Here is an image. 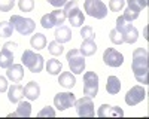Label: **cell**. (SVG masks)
Here are the masks:
<instances>
[{
  "label": "cell",
  "instance_id": "1",
  "mask_svg": "<svg viewBox=\"0 0 149 119\" xmlns=\"http://www.w3.org/2000/svg\"><path fill=\"white\" fill-rule=\"evenodd\" d=\"M131 68L134 77L139 83H148V75H149V54L145 48H137L133 52V61Z\"/></svg>",
  "mask_w": 149,
  "mask_h": 119
},
{
  "label": "cell",
  "instance_id": "2",
  "mask_svg": "<svg viewBox=\"0 0 149 119\" xmlns=\"http://www.w3.org/2000/svg\"><path fill=\"white\" fill-rule=\"evenodd\" d=\"M116 30L122 34V39L125 43H134L139 37V31L134 26H131V22L127 21L124 17H118L116 19Z\"/></svg>",
  "mask_w": 149,
  "mask_h": 119
},
{
  "label": "cell",
  "instance_id": "3",
  "mask_svg": "<svg viewBox=\"0 0 149 119\" xmlns=\"http://www.w3.org/2000/svg\"><path fill=\"white\" fill-rule=\"evenodd\" d=\"M21 61L31 73H39L43 68V57L40 54H36L31 49H26L21 55Z\"/></svg>",
  "mask_w": 149,
  "mask_h": 119
},
{
  "label": "cell",
  "instance_id": "4",
  "mask_svg": "<svg viewBox=\"0 0 149 119\" xmlns=\"http://www.w3.org/2000/svg\"><path fill=\"white\" fill-rule=\"evenodd\" d=\"M64 14L66 18L70 21L72 27H81L84 26V21H85V15L84 12L78 8V2L76 0H70L64 5Z\"/></svg>",
  "mask_w": 149,
  "mask_h": 119
},
{
  "label": "cell",
  "instance_id": "5",
  "mask_svg": "<svg viewBox=\"0 0 149 119\" xmlns=\"http://www.w3.org/2000/svg\"><path fill=\"white\" fill-rule=\"evenodd\" d=\"M67 64L70 67V71H73L74 75H81L85 70V57L81 54L79 49H70L66 54Z\"/></svg>",
  "mask_w": 149,
  "mask_h": 119
},
{
  "label": "cell",
  "instance_id": "6",
  "mask_svg": "<svg viewBox=\"0 0 149 119\" xmlns=\"http://www.w3.org/2000/svg\"><path fill=\"white\" fill-rule=\"evenodd\" d=\"M84 9L90 17L95 19H103L107 17V6L102 0H85Z\"/></svg>",
  "mask_w": 149,
  "mask_h": 119
},
{
  "label": "cell",
  "instance_id": "7",
  "mask_svg": "<svg viewBox=\"0 0 149 119\" xmlns=\"http://www.w3.org/2000/svg\"><path fill=\"white\" fill-rule=\"evenodd\" d=\"M9 22L14 26V30H17L22 36L31 34L36 28V24L31 18H24V17H19V15H12Z\"/></svg>",
  "mask_w": 149,
  "mask_h": 119
},
{
  "label": "cell",
  "instance_id": "8",
  "mask_svg": "<svg viewBox=\"0 0 149 119\" xmlns=\"http://www.w3.org/2000/svg\"><path fill=\"white\" fill-rule=\"evenodd\" d=\"M76 107V112L81 118H93L95 115V110H94V103H93V98L85 95V97L79 98L74 101L73 104Z\"/></svg>",
  "mask_w": 149,
  "mask_h": 119
},
{
  "label": "cell",
  "instance_id": "9",
  "mask_svg": "<svg viewBox=\"0 0 149 119\" xmlns=\"http://www.w3.org/2000/svg\"><path fill=\"white\" fill-rule=\"evenodd\" d=\"M98 92V76L95 71H86L84 73V94L88 97H95Z\"/></svg>",
  "mask_w": 149,
  "mask_h": 119
},
{
  "label": "cell",
  "instance_id": "10",
  "mask_svg": "<svg viewBox=\"0 0 149 119\" xmlns=\"http://www.w3.org/2000/svg\"><path fill=\"white\" fill-rule=\"evenodd\" d=\"M76 101L73 92H58L54 97V106L58 110H67L69 107H72Z\"/></svg>",
  "mask_w": 149,
  "mask_h": 119
},
{
  "label": "cell",
  "instance_id": "11",
  "mask_svg": "<svg viewBox=\"0 0 149 119\" xmlns=\"http://www.w3.org/2000/svg\"><path fill=\"white\" fill-rule=\"evenodd\" d=\"M103 61L109 67H119L124 63V55L116 49H113V48H107L103 52Z\"/></svg>",
  "mask_w": 149,
  "mask_h": 119
},
{
  "label": "cell",
  "instance_id": "12",
  "mask_svg": "<svg viewBox=\"0 0 149 119\" xmlns=\"http://www.w3.org/2000/svg\"><path fill=\"white\" fill-rule=\"evenodd\" d=\"M145 97H146V92H145L143 86L136 85V86H133V88L125 94V103H127L128 106H136V104L142 103V101L145 100Z\"/></svg>",
  "mask_w": 149,
  "mask_h": 119
},
{
  "label": "cell",
  "instance_id": "13",
  "mask_svg": "<svg viewBox=\"0 0 149 119\" xmlns=\"http://www.w3.org/2000/svg\"><path fill=\"white\" fill-rule=\"evenodd\" d=\"M97 116L98 118H106V116H110V118H121L124 116V110L121 107H116V106H110V104H102L97 110Z\"/></svg>",
  "mask_w": 149,
  "mask_h": 119
},
{
  "label": "cell",
  "instance_id": "14",
  "mask_svg": "<svg viewBox=\"0 0 149 119\" xmlns=\"http://www.w3.org/2000/svg\"><path fill=\"white\" fill-rule=\"evenodd\" d=\"M6 77L12 82H21L22 77H24V68L21 64H12L10 67H8V71H6Z\"/></svg>",
  "mask_w": 149,
  "mask_h": 119
},
{
  "label": "cell",
  "instance_id": "15",
  "mask_svg": "<svg viewBox=\"0 0 149 119\" xmlns=\"http://www.w3.org/2000/svg\"><path fill=\"white\" fill-rule=\"evenodd\" d=\"M39 95H40V86H39V83L31 80L29 82L26 86H24V97H27L30 101H34L39 98Z\"/></svg>",
  "mask_w": 149,
  "mask_h": 119
},
{
  "label": "cell",
  "instance_id": "16",
  "mask_svg": "<svg viewBox=\"0 0 149 119\" xmlns=\"http://www.w3.org/2000/svg\"><path fill=\"white\" fill-rule=\"evenodd\" d=\"M30 115H31V106H30V103L22 101V100L18 101L17 110L9 113V116H12V118H15V116H18V118H29Z\"/></svg>",
  "mask_w": 149,
  "mask_h": 119
},
{
  "label": "cell",
  "instance_id": "17",
  "mask_svg": "<svg viewBox=\"0 0 149 119\" xmlns=\"http://www.w3.org/2000/svg\"><path fill=\"white\" fill-rule=\"evenodd\" d=\"M14 64V52L9 48H2L0 51V67L2 68H8Z\"/></svg>",
  "mask_w": 149,
  "mask_h": 119
},
{
  "label": "cell",
  "instance_id": "18",
  "mask_svg": "<svg viewBox=\"0 0 149 119\" xmlns=\"http://www.w3.org/2000/svg\"><path fill=\"white\" fill-rule=\"evenodd\" d=\"M24 97V88L21 85H18V83H15V85H12L8 91V98L10 103H18L21 101Z\"/></svg>",
  "mask_w": 149,
  "mask_h": 119
},
{
  "label": "cell",
  "instance_id": "19",
  "mask_svg": "<svg viewBox=\"0 0 149 119\" xmlns=\"http://www.w3.org/2000/svg\"><path fill=\"white\" fill-rule=\"evenodd\" d=\"M54 36H55V40L60 42V43H66V42H70V40H72V31H70V28L66 27V26L57 27Z\"/></svg>",
  "mask_w": 149,
  "mask_h": 119
},
{
  "label": "cell",
  "instance_id": "20",
  "mask_svg": "<svg viewBox=\"0 0 149 119\" xmlns=\"http://www.w3.org/2000/svg\"><path fill=\"white\" fill-rule=\"evenodd\" d=\"M58 83L61 86H64L66 89H72L74 86V83H76V77H74V75H72L70 71H64V73L60 75Z\"/></svg>",
  "mask_w": 149,
  "mask_h": 119
},
{
  "label": "cell",
  "instance_id": "21",
  "mask_svg": "<svg viewBox=\"0 0 149 119\" xmlns=\"http://www.w3.org/2000/svg\"><path fill=\"white\" fill-rule=\"evenodd\" d=\"M119 89H121V80L116 76H109L107 82H106V91H107V94L115 95V94L119 92Z\"/></svg>",
  "mask_w": 149,
  "mask_h": 119
},
{
  "label": "cell",
  "instance_id": "22",
  "mask_svg": "<svg viewBox=\"0 0 149 119\" xmlns=\"http://www.w3.org/2000/svg\"><path fill=\"white\" fill-rule=\"evenodd\" d=\"M49 18H51V22H52V27H60V26H63L64 21H66V14H64V10H61V9H55L52 12H49Z\"/></svg>",
  "mask_w": 149,
  "mask_h": 119
},
{
  "label": "cell",
  "instance_id": "23",
  "mask_svg": "<svg viewBox=\"0 0 149 119\" xmlns=\"http://www.w3.org/2000/svg\"><path fill=\"white\" fill-rule=\"evenodd\" d=\"M81 54L84 57H91L97 52V45L94 40H84L82 45H81Z\"/></svg>",
  "mask_w": 149,
  "mask_h": 119
},
{
  "label": "cell",
  "instance_id": "24",
  "mask_svg": "<svg viewBox=\"0 0 149 119\" xmlns=\"http://www.w3.org/2000/svg\"><path fill=\"white\" fill-rule=\"evenodd\" d=\"M30 45H31V48H34V49H37V51L43 49V48L46 46V37H45V34H42V33H36L34 36H31Z\"/></svg>",
  "mask_w": 149,
  "mask_h": 119
},
{
  "label": "cell",
  "instance_id": "25",
  "mask_svg": "<svg viewBox=\"0 0 149 119\" xmlns=\"http://www.w3.org/2000/svg\"><path fill=\"white\" fill-rule=\"evenodd\" d=\"M61 68H63V64H61L58 59L55 58H51V59H48V63H46V70H48V73L49 75H58Z\"/></svg>",
  "mask_w": 149,
  "mask_h": 119
},
{
  "label": "cell",
  "instance_id": "26",
  "mask_svg": "<svg viewBox=\"0 0 149 119\" xmlns=\"http://www.w3.org/2000/svg\"><path fill=\"white\" fill-rule=\"evenodd\" d=\"M14 31V26L9 21H2L0 22V37H9Z\"/></svg>",
  "mask_w": 149,
  "mask_h": 119
},
{
  "label": "cell",
  "instance_id": "27",
  "mask_svg": "<svg viewBox=\"0 0 149 119\" xmlns=\"http://www.w3.org/2000/svg\"><path fill=\"white\" fill-rule=\"evenodd\" d=\"M48 51H49V54L51 55H54V57H57V55H61L63 54V43H60V42H57V40H54V42H49V45H48Z\"/></svg>",
  "mask_w": 149,
  "mask_h": 119
},
{
  "label": "cell",
  "instance_id": "28",
  "mask_svg": "<svg viewBox=\"0 0 149 119\" xmlns=\"http://www.w3.org/2000/svg\"><path fill=\"white\" fill-rule=\"evenodd\" d=\"M127 3H128L130 9H133V10L140 14V10L148 6V0H127Z\"/></svg>",
  "mask_w": 149,
  "mask_h": 119
},
{
  "label": "cell",
  "instance_id": "29",
  "mask_svg": "<svg viewBox=\"0 0 149 119\" xmlns=\"http://www.w3.org/2000/svg\"><path fill=\"white\" fill-rule=\"evenodd\" d=\"M18 8L21 12H31L34 8L33 0H18Z\"/></svg>",
  "mask_w": 149,
  "mask_h": 119
},
{
  "label": "cell",
  "instance_id": "30",
  "mask_svg": "<svg viewBox=\"0 0 149 119\" xmlns=\"http://www.w3.org/2000/svg\"><path fill=\"white\" fill-rule=\"evenodd\" d=\"M81 36L84 40H94V30L90 26H84L81 28Z\"/></svg>",
  "mask_w": 149,
  "mask_h": 119
},
{
  "label": "cell",
  "instance_id": "31",
  "mask_svg": "<svg viewBox=\"0 0 149 119\" xmlns=\"http://www.w3.org/2000/svg\"><path fill=\"white\" fill-rule=\"evenodd\" d=\"M109 39H110V42L112 43H115V45H121V43H124V39H122V34L116 30V28H113L110 33H109Z\"/></svg>",
  "mask_w": 149,
  "mask_h": 119
},
{
  "label": "cell",
  "instance_id": "32",
  "mask_svg": "<svg viewBox=\"0 0 149 119\" xmlns=\"http://www.w3.org/2000/svg\"><path fill=\"white\" fill-rule=\"evenodd\" d=\"M125 6V0H110L109 2V9L112 12H119Z\"/></svg>",
  "mask_w": 149,
  "mask_h": 119
},
{
  "label": "cell",
  "instance_id": "33",
  "mask_svg": "<svg viewBox=\"0 0 149 119\" xmlns=\"http://www.w3.org/2000/svg\"><path fill=\"white\" fill-rule=\"evenodd\" d=\"M15 6V0H0V12H9Z\"/></svg>",
  "mask_w": 149,
  "mask_h": 119
},
{
  "label": "cell",
  "instance_id": "34",
  "mask_svg": "<svg viewBox=\"0 0 149 119\" xmlns=\"http://www.w3.org/2000/svg\"><path fill=\"white\" fill-rule=\"evenodd\" d=\"M124 18H125L127 21H134V19H137L139 18V12H136V10H133V9H130V8H127L125 10H124V15H122Z\"/></svg>",
  "mask_w": 149,
  "mask_h": 119
},
{
  "label": "cell",
  "instance_id": "35",
  "mask_svg": "<svg viewBox=\"0 0 149 119\" xmlns=\"http://www.w3.org/2000/svg\"><path fill=\"white\" fill-rule=\"evenodd\" d=\"M37 116H40V118H43V116H49V118H54L55 116V110L52 109V107H45V109H42L39 113H37Z\"/></svg>",
  "mask_w": 149,
  "mask_h": 119
},
{
  "label": "cell",
  "instance_id": "36",
  "mask_svg": "<svg viewBox=\"0 0 149 119\" xmlns=\"http://www.w3.org/2000/svg\"><path fill=\"white\" fill-rule=\"evenodd\" d=\"M48 3L55 6V8H61V6H64L67 3V0H48Z\"/></svg>",
  "mask_w": 149,
  "mask_h": 119
},
{
  "label": "cell",
  "instance_id": "37",
  "mask_svg": "<svg viewBox=\"0 0 149 119\" xmlns=\"http://www.w3.org/2000/svg\"><path fill=\"white\" fill-rule=\"evenodd\" d=\"M5 91H8V80L6 77L0 76V92H5Z\"/></svg>",
  "mask_w": 149,
  "mask_h": 119
},
{
  "label": "cell",
  "instance_id": "38",
  "mask_svg": "<svg viewBox=\"0 0 149 119\" xmlns=\"http://www.w3.org/2000/svg\"><path fill=\"white\" fill-rule=\"evenodd\" d=\"M3 46H5V48H9V49H15V48H17L18 45H17V43H14V42H8V43H5Z\"/></svg>",
  "mask_w": 149,
  "mask_h": 119
}]
</instances>
